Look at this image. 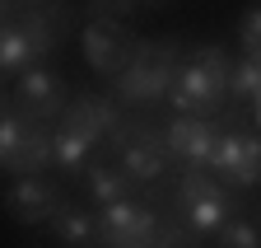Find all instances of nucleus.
<instances>
[{"mask_svg": "<svg viewBox=\"0 0 261 248\" xmlns=\"http://www.w3.org/2000/svg\"><path fill=\"white\" fill-rule=\"evenodd\" d=\"M215 248H261V225L256 220H243L233 215L219 234H215Z\"/></svg>", "mask_w": 261, "mask_h": 248, "instance_id": "obj_17", "label": "nucleus"}, {"mask_svg": "<svg viewBox=\"0 0 261 248\" xmlns=\"http://www.w3.org/2000/svg\"><path fill=\"white\" fill-rule=\"evenodd\" d=\"M0 14H5V0H0ZM0 28H5V24H0Z\"/></svg>", "mask_w": 261, "mask_h": 248, "instance_id": "obj_23", "label": "nucleus"}, {"mask_svg": "<svg viewBox=\"0 0 261 248\" xmlns=\"http://www.w3.org/2000/svg\"><path fill=\"white\" fill-rule=\"evenodd\" d=\"M80 42H84L89 66L98 75H112V80L130 66V56H136V38L126 33V24H112V19H89Z\"/></svg>", "mask_w": 261, "mask_h": 248, "instance_id": "obj_4", "label": "nucleus"}, {"mask_svg": "<svg viewBox=\"0 0 261 248\" xmlns=\"http://www.w3.org/2000/svg\"><path fill=\"white\" fill-rule=\"evenodd\" d=\"M149 248H154V243H149Z\"/></svg>", "mask_w": 261, "mask_h": 248, "instance_id": "obj_27", "label": "nucleus"}, {"mask_svg": "<svg viewBox=\"0 0 261 248\" xmlns=\"http://www.w3.org/2000/svg\"><path fill=\"white\" fill-rule=\"evenodd\" d=\"M84 183H89V201L93 206H112V201H121L126 197V173L121 169H112V164H89L84 169Z\"/></svg>", "mask_w": 261, "mask_h": 248, "instance_id": "obj_14", "label": "nucleus"}, {"mask_svg": "<svg viewBox=\"0 0 261 248\" xmlns=\"http://www.w3.org/2000/svg\"><path fill=\"white\" fill-rule=\"evenodd\" d=\"M256 225H261V220H256Z\"/></svg>", "mask_w": 261, "mask_h": 248, "instance_id": "obj_26", "label": "nucleus"}, {"mask_svg": "<svg viewBox=\"0 0 261 248\" xmlns=\"http://www.w3.org/2000/svg\"><path fill=\"white\" fill-rule=\"evenodd\" d=\"M33 61H38V47H33L23 24H5L0 28V75H23Z\"/></svg>", "mask_w": 261, "mask_h": 248, "instance_id": "obj_11", "label": "nucleus"}, {"mask_svg": "<svg viewBox=\"0 0 261 248\" xmlns=\"http://www.w3.org/2000/svg\"><path fill=\"white\" fill-rule=\"evenodd\" d=\"M5 211L14 215L19 225H47L51 215L61 211V192L42 178H19L14 188L5 192Z\"/></svg>", "mask_w": 261, "mask_h": 248, "instance_id": "obj_8", "label": "nucleus"}, {"mask_svg": "<svg viewBox=\"0 0 261 248\" xmlns=\"http://www.w3.org/2000/svg\"><path fill=\"white\" fill-rule=\"evenodd\" d=\"M33 122H38V117H19V112H5V117H0V164L19 150V141L28 136Z\"/></svg>", "mask_w": 261, "mask_h": 248, "instance_id": "obj_18", "label": "nucleus"}, {"mask_svg": "<svg viewBox=\"0 0 261 248\" xmlns=\"http://www.w3.org/2000/svg\"><path fill=\"white\" fill-rule=\"evenodd\" d=\"M136 5H140V0H89V14H93V19H112V24H126Z\"/></svg>", "mask_w": 261, "mask_h": 248, "instance_id": "obj_19", "label": "nucleus"}, {"mask_svg": "<svg viewBox=\"0 0 261 248\" xmlns=\"http://www.w3.org/2000/svg\"><path fill=\"white\" fill-rule=\"evenodd\" d=\"M238 38H243V47H247V52H256V47H261V5H252V10L243 14Z\"/></svg>", "mask_w": 261, "mask_h": 248, "instance_id": "obj_20", "label": "nucleus"}, {"mask_svg": "<svg viewBox=\"0 0 261 248\" xmlns=\"http://www.w3.org/2000/svg\"><path fill=\"white\" fill-rule=\"evenodd\" d=\"M14 108L23 117H38V122L61 117L65 112V84H61V75H51L42 66H28L19 75V89H14Z\"/></svg>", "mask_w": 261, "mask_h": 248, "instance_id": "obj_5", "label": "nucleus"}, {"mask_svg": "<svg viewBox=\"0 0 261 248\" xmlns=\"http://www.w3.org/2000/svg\"><path fill=\"white\" fill-rule=\"evenodd\" d=\"M0 117H5V94H0Z\"/></svg>", "mask_w": 261, "mask_h": 248, "instance_id": "obj_22", "label": "nucleus"}, {"mask_svg": "<svg viewBox=\"0 0 261 248\" xmlns=\"http://www.w3.org/2000/svg\"><path fill=\"white\" fill-rule=\"evenodd\" d=\"M47 164H51V131L42 127V122H33V127H28V136L19 141V150H14L0 169H5V173H14V178H38Z\"/></svg>", "mask_w": 261, "mask_h": 248, "instance_id": "obj_9", "label": "nucleus"}, {"mask_svg": "<svg viewBox=\"0 0 261 248\" xmlns=\"http://www.w3.org/2000/svg\"><path fill=\"white\" fill-rule=\"evenodd\" d=\"M80 248H98V243H80Z\"/></svg>", "mask_w": 261, "mask_h": 248, "instance_id": "obj_24", "label": "nucleus"}, {"mask_svg": "<svg viewBox=\"0 0 261 248\" xmlns=\"http://www.w3.org/2000/svg\"><path fill=\"white\" fill-rule=\"evenodd\" d=\"M159 234V215L140 201H112L98 206V248H149Z\"/></svg>", "mask_w": 261, "mask_h": 248, "instance_id": "obj_1", "label": "nucleus"}, {"mask_svg": "<svg viewBox=\"0 0 261 248\" xmlns=\"http://www.w3.org/2000/svg\"><path fill=\"white\" fill-rule=\"evenodd\" d=\"M177 206H182V225L191 234H219L228 220H233L224 188H215V183L205 173H196V169L177 183Z\"/></svg>", "mask_w": 261, "mask_h": 248, "instance_id": "obj_3", "label": "nucleus"}, {"mask_svg": "<svg viewBox=\"0 0 261 248\" xmlns=\"http://www.w3.org/2000/svg\"><path fill=\"white\" fill-rule=\"evenodd\" d=\"M47 230L65 243V248H80V243H98V215H84V211H56L51 220H47Z\"/></svg>", "mask_w": 261, "mask_h": 248, "instance_id": "obj_13", "label": "nucleus"}, {"mask_svg": "<svg viewBox=\"0 0 261 248\" xmlns=\"http://www.w3.org/2000/svg\"><path fill=\"white\" fill-rule=\"evenodd\" d=\"M65 122L61 127H70V131H80L84 141H126V131L117 127V103L112 99H98V94H80L75 103H70V112H61Z\"/></svg>", "mask_w": 261, "mask_h": 248, "instance_id": "obj_6", "label": "nucleus"}, {"mask_svg": "<svg viewBox=\"0 0 261 248\" xmlns=\"http://www.w3.org/2000/svg\"><path fill=\"white\" fill-rule=\"evenodd\" d=\"M168 99L177 112H196V117H215L228 99V75L201 66V61H182L177 75H173V89H168Z\"/></svg>", "mask_w": 261, "mask_h": 248, "instance_id": "obj_2", "label": "nucleus"}, {"mask_svg": "<svg viewBox=\"0 0 261 248\" xmlns=\"http://www.w3.org/2000/svg\"><path fill=\"white\" fill-rule=\"evenodd\" d=\"M252 117H256V131H261V94L252 99Z\"/></svg>", "mask_w": 261, "mask_h": 248, "instance_id": "obj_21", "label": "nucleus"}, {"mask_svg": "<svg viewBox=\"0 0 261 248\" xmlns=\"http://www.w3.org/2000/svg\"><path fill=\"white\" fill-rule=\"evenodd\" d=\"M117 150H121V173L130 183H154V178H163L159 141H149V136H126Z\"/></svg>", "mask_w": 261, "mask_h": 248, "instance_id": "obj_10", "label": "nucleus"}, {"mask_svg": "<svg viewBox=\"0 0 261 248\" xmlns=\"http://www.w3.org/2000/svg\"><path fill=\"white\" fill-rule=\"evenodd\" d=\"M173 75H177V71H163V66H149V61L130 56V66L117 75V94H121V103H130V108H149V103H159V99H168Z\"/></svg>", "mask_w": 261, "mask_h": 248, "instance_id": "obj_7", "label": "nucleus"}, {"mask_svg": "<svg viewBox=\"0 0 261 248\" xmlns=\"http://www.w3.org/2000/svg\"><path fill=\"white\" fill-rule=\"evenodd\" d=\"M51 164L65 169V173L89 169V164H93V141H84V136L70 131V127H61V131L51 136Z\"/></svg>", "mask_w": 261, "mask_h": 248, "instance_id": "obj_12", "label": "nucleus"}, {"mask_svg": "<svg viewBox=\"0 0 261 248\" xmlns=\"http://www.w3.org/2000/svg\"><path fill=\"white\" fill-rule=\"evenodd\" d=\"M42 5H47V0H42Z\"/></svg>", "mask_w": 261, "mask_h": 248, "instance_id": "obj_25", "label": "nucleus"}, {"mask_svg": "<svg viewBox=\"0 0 261 248\" xmlns=\"http://www.w3.org/2000/svg\"><path fill=\"white\" fill-rule=\"evenodd\" d=\"M228 94H233V99H247V103L261 94V61H252V56L233 61V71H228Z\"/></svg>", "mask_w": 261, "mask_h": 248, "instance_id": "obj_16", "label": "nucleus"}, {"mask_svg": "<svg viewBox=\"0 0 261 248\" xmlns=\"http://www.w3.org/2000/svg\"><path fill=\"white\" fill-rule=\"evenodd\" d=\"M228 183L233 188H256L261 183V136H243V154H238L233 173H228Z\"/></svg>", "mask_w": 261, "mask_h": 248, "instance_id": "obj_15", "label": "nucleus"}]
</instances>
